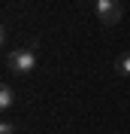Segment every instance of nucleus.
Wrapping results in <instances>:
<instances>
[{"mask_svg":"<svg viewBox=\"0 0 130 134\" xmlns=\"http://www.w3.org/2000/svg\"><path fill=\"white\" fill-rule=\"evenodd\" d=\"M33 67H36V52H33V43H30V46H21V49L6 52V70H9V73L27 76V73H33Z\"/></svg>","mask_w":130,"mask_h":134,"instance_id":"f257e3e1","label":"nucleus"},{"mask_svg":"<svg viewBox=\"0 0 130 134\" xmlns=\"http://www.w3.org/2000/svg\"><path fill=\"white\" fill-rule=\"evenodd\" d=\"M94 12L103 25H118L121 21V3L118 0H94Z\"/></svg>","mask_w":130,"mask_h":134,"instance_id":"f03ea898","label":"nucleus"},{"mask_svg":"<svg viewBox=\"0 0 130 134\" xmlns=\"http://www.w3.org/2000/svg\"><path fill=\"white\" fill-rule=\"evenodd\" d=\"M15 88H12V85H3V88H0V110H12L15 107Z\"/></svg>","mask_w":130,"mask_h":134,"instance_id":"7ed1b4c3","label":"nucleus"},{"mask_svg":"<svg viewBox=\"0 0 130 134\" xmlns=\"http://www.w3.org/2000/svg\"><path fill=\"white\" fill-rule=\"evenodd\" d=\"M115 70L124 76H130V52H121L118 58H115Z\"/></svg>","mask_w":130,"mask_h":134,"instance_id":"20e7f679","label":"nucleus"},{"mask_svg":"<svg viewBox=\"0 0 130 134\" xmlns=\"http://www.w3.org/2000/svg\"><path fill=\"white\" fill-rule=\"evenodd\" d=\"M0 134H18V125L9 122V119H3V122H0Z\"/></svg>","mask_w":130,"mask_h":134,"instance_id":"39448f33","label":"nucleus"}]
</instances>
